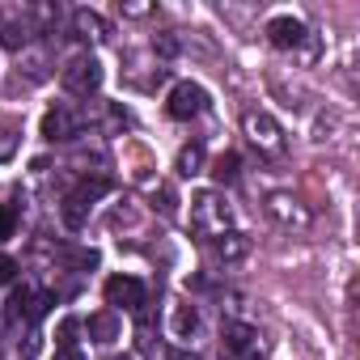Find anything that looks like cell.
Segmentation results:
<instances>
[{
    "mask_svg": "<svg viewBox=\"0 0 360 360\" xmlns=\"http://www.w3.org/2000/svg\"><path fill=\"white\" fill-rule=\"evenodd\" d=\"M204 110H208V89L195 85V81H178L169 89V98H165V115L178 119V123H187V119H195Z\"/></svg>",
    "mask_w": 360,
    "mask_h": 360,
    "instance_id": "5b68a950",
    "label": "cell"
},
{
    "mask_svg": "<svg viewBox=\"0 0 360 360\" xmlns=\"http://www.w3.org/2000/svg\"><path fill=\"white\" fill-rule=\"evenodd\" d=\"M72 335H77V318H64L60 322V347H72Z\"/></svg>",
    "mask_w": 360,
    "mask_h": 360,
    "instance_id": "ffe728a7",
    "label": "cell"
},
{
    "mask_svg": "<svg viewBox=\"0 0 360 360\" xmlns=\"http://www.w3.org/2000/svg\"><path fill=\"white\" fill-rule=\"evenodd\" d=\"M204 169V144H187L183 153H178V174L183 178H195Z\"/></svg>",
    "mask_w": 360,
    "mask_h": 360,
    "instance_id": "2e32d148",
    "label": "cell"
},
{
    "mask_svg": "<svg viewBox=\"0 0 360 360\" xmlns=\"http://www.w3.org/2000/svg\"><path fill=\"white\" fill-rule=\"evenodd\" d=\"M169 330H174V339H191V335L200 330V314H195V305L178 301V305L169 309Z\"/></svg>",
    "mask_w": 360,
    "mask_h": 360,
    "instance_id": "5bb4252c",
    "label": "cell"
},
{
    "mask_svg": "<svg viewBox=\"0 0 360 360\" xmlns=\"http://www.w3.org/2000/svg\"><path fill=\"white\" fill-rule=\"evenodd\" d=\"M123 9V18H148L153 13V5H119Z\"/></svg>",
    "mask_w": 360,
    "mask_h": 360,
    "instance_id": "7402d4cb",
    "label": "cell"
},
{
    "mask_svg": "<svg viewBox=\"0 0 360 360\" xmlns=\"http://www.w3.org/2000/svg\"><path fill=\"white\" fill-rule=\"evenodd\" d=\"M9 238H13V212L0 204V242H9Z\"/></svg>",
    "mask_w": 360,
    "mask_h": 360,
    "instance_id": "d6986e66",
    "label": "cell"
},
{
    "mask_svg": "<svg viewBox=\"0 0 360 360\" xmlns=\"http://www.w3.org/2000/svg\"><path fill=\"white\" fill-rule=\"evenodd\" d=\"M229 204L217 195V191H195L191 195V229L204 238V242H217L221 233H229Z\"/></svg>",
    "mask_w": 360,
    "mask_h": 360,
    "instance_id": "7a4b0ae2",
    "label": "cell"
},
{
    "mask_svg": "<svg viewBox=\"0 0 360 360\" xmlns=\"http://www.w3.org/2000/svg\"><path fill=\"white\" fill-rule=\"evenodd\" d=\"M85 330H89V339H94V343H115V339H119V318H115V309L94 314V318L85 322Z\"/></svg>",
    "mask_w": 360,
    "mask_h": 360,
    "instance_id": "9a60e30c",
    "label": "cell"
},
{
    "mask_svg": "<svg viewBox=\"0 0 360 360\" xmlns=\"http://www.w3.org/2000/svg\"><path fill=\"white\" fill-rule=\"evenodd\" d=\"M9 305H13V314H18V318H26V322H39V318L47 314L51 297H47V292H34V288H18V297H13Z\"/></svg>",
    "mask_w": 360,
    "mask_h": 360,
    "instance_id": "7c38bea8",
    "label": "cell"
},
{
    "mask_svg": "<svg viewBox=\"0 0 360 360\" xmlns=\"http://www.w3.org/2000/svg\"><path fill=\"white\" fill-rule=\"evenodd\" d=\"M110 191V178L106 174H94V178H81V183L64 195V204H60V217H64V225L68 229H85V221H89V208L102 200Z\"/></svg>",
    "mask_w": 360,
    "mask_h": 360,
    "instance_id": "6da1fadb",
    "label": "cell"
},
{
    "mask_svg": "<svg viewBox=\"0 0 360 360\" xmlns=\"http://www.w3.org/2000/svg\"><path fill=\"white\" fill-rule=\"evenodd\" d=\"M212 250H217L221 263H242V259L250 255V238L238 233V229H229V233H221V238L212 242Z\"/></svg>",
    "mask_w": 360,
    "mask_h": 360,
    "instance_id": "4fadbf2b",
    "label": "cell"
},
{
    "mask_svg": "<svg viewBox=\"0 0 360 360\" xmlns=\"http://www.w3.org/2000/svg\"><path fill=\"white\" fill-rule=\"evenodd\" d=\"M43 136H47L51 144H56V140H72V136H77V115L64 110V106L47 110V115H43Z\"/></svg>",
    "mask_w": 360,
    "mask_h": 360,
    "instance_id": "8fae6325",
    "label": "cell"
},
{
    "mask_svg": "<svg viewBox=\"0 0 360 360\" xmlns=\"http://www.w3.org/2000/svg\"><path fill=\"white\" fill-rule=\"evenodd\" d=\"M169 360H200L195 352H169Z\"/></svg>",
    "mask_w": 360,
    "mask_h": 360,
    "instance_id": "d4e9b609",
    "label": "cell"
},
{
    "mask_svg": "<svg viewBox=\"0 0 360 360\" xmlns=\"http://www.w3.org/2000/svg\"><path fill=\"white\" fill-rule=\"evenodd\" d=\"M0 43H5V47H9V51H18V47H22V43H26V34H22V30H18V26H5V30H0Z\"/></svg>",
    "mask_w": 360,
    "mask_h": 360,
    "instance_id": "ac0fdd59",
    "label": "cell"
},
{
    "mask_svg": "<svg viewBox=\"0 0 360 360\" xmlns=\"http://www.w3.org/2000/svg\"><path fill=\"white\" fill-rule=\"evenodd\" d=\"M106 305L115 309H144V284L136 276H110L106 280Z\"/></svg>",
    "mask_w": 360,
    "mask_h": 360,
    "instance_id": "52a82bcc",
    "label": "cell"
},
{
    "mask_svg": "<svg viewBox=\"0 0 360 360\" xmlns=\"http://www.w3.org/2000/svg\"><path fill=\"white\" fill-rule=\"evenodd\" d=\"M13 276H18V263H13L9 255H0V284H9Z\"/></svg>",
    "mask_w": 360,
    "mask_h": 360,
    "instance_id": "44dd1931",
    "label": "cell"
},
{
    "mask_svg": "<svg viewBox=\"0 0 360 360\" xmlns=\"http://www.w3.org/2000/svg\"><path fill=\"white\" fill-rule=\"evenodd\" d=\"M238 169H242V161H238V153H225L221 161H217V183H238Z\"/></svg>",
    "mask_w": 360,
    "mask_h": 360,
    "instance_id": "e0dca14e",
    "label": "cell"
},
{
    "mask_svg": "<svg viewBox=\"0 0 360 360\" xmlns=\"http://www.w3.org/2000/svg\"><path fill=\"white\" fill-rule=\"evenodd\" d=\"M157 47H161V56H174V51H178V43H174V39H157Z\"/></svg>",
    "mask_w": 360,
    "mask_h": 360,
    "instance_id": "cb8c5ba5",
    "label": "cell"
},
{
    "mask_svg": "<svg viewBox=\"0 0 360 360\" xmlns=\"http://www.w3.org/2000/svg\"><path fill=\"white\" fill-rule=\"evenodd\" d=\"M305 34H309L305 22H297V18H288V13L267 22V43H271L276 51H297V47L305 43Z\"/></svg>",
    "mask_w": 360,
    "mask_h": 360,
    "instance_id": "ba28073f",
    "label": "cell"
},
{
    "mask_svg": "<svg viewBox=\"0 0 360 360\" xmlns=\"http://www.w3.org/2000/svg\"><path fill=\"white\" fill-rule=\"evenodd\" d=\"M72 34H77L81 43H102V39L110 34V26H106L102 13H94V9H77V13H72Z\"/></svg>",
    "mask_w": 360,
    "mask_h": 360,
    "instance_id": "30bf717a",
    "label": "cell"
},
{
    "mask_svg": "<svg viewBox=\"0 0 360 360\" xmlns=\"http://www.w3.org/2000/svg\"><path fill=\"white\" fill-rule=\"evenodd\" d=\"M242 360H263V356H259V352H246V356H242Z\"/></svg>",
    "mask_w": 360,
    "mask_h": 360,
    "instance_id": "484cf974",
    "label": "cell"
},
{
    "mask_svg": "<svg viewBox=\"0 0 360 360\" xmlns=\"http://www.w3.org/2000/svg\"><path fill=\"white\" fill-rule=\"evenodd\" d=\"M255 339H259V330H255L250 322H238V318H233V322L221 326V352H225L229 360H242V356L250 352Z\"/></svg>",
    "mask_w": 360,
    "mask_h": 360,
    "instance_id": "9c48e42d",
    "label": "cell"
},
{
    "mask_svg": "<svg viewBox=\"0 0 360 360\" xmlns=\"http://www.w3.org/2000/svg\"><path fill=\"white\" fill-rule=\"evenodd\" d=\"M64 89L68 94H77V98H89V94H98L102 89V81H106V72H102V64L94 60V56H77L68 68H64Z\"/></svg>",
    "mask_w": 360,
    "mask_h": 360,
    "instance_id": "8992f818",
    "label": "cell"
},
{
    "mask_svg": "<svg viewBox=\"0 0 360 360\" xmlns=\"http://www.w3.org/2000/svg\"><path fill=\"white\" fill-rule=\"evenodd\" d=\"M242 131H246V140H250L259 153H267V157H280V153H284V127H280L267 110H246V115H242Z\"/></svg>",
    "mask_w": 360,
    "mask_h": 360,
    "instance_id": "3957f363",
    "label": "cell"
},
{
    "mask_svg": "<svg viewBox=\"0 0 360 360\" xmlns=\"http://www.w3.org/2000/svg\"><path fill=\"white\" fill-rule=\"evenodd\" d=\"M263 212L280 225V229H297V233H305L309 225H314V217H309V208L292 195V191H271L267 200H263Z\"/></svg>",
    "mask_w": 360,
    "mask_h": 360,
    "instance_id": "277c9868",
    "label": "cell"
},
{
    "mask_svg": "<svg viewBox=\"0 0 360 360\" xmlns=\"http://www.w3.org/2000/svg\"><path fill=\"white\" fill-rule=\"evenodd\" d=\"M56 360H85V352H77V347H60Z\"/></svg>",
    "mask_w": 360,
    "mask_h": 360,
    "instance_id": "603a6c76",
    "label": "cell"
}]
</instances>
